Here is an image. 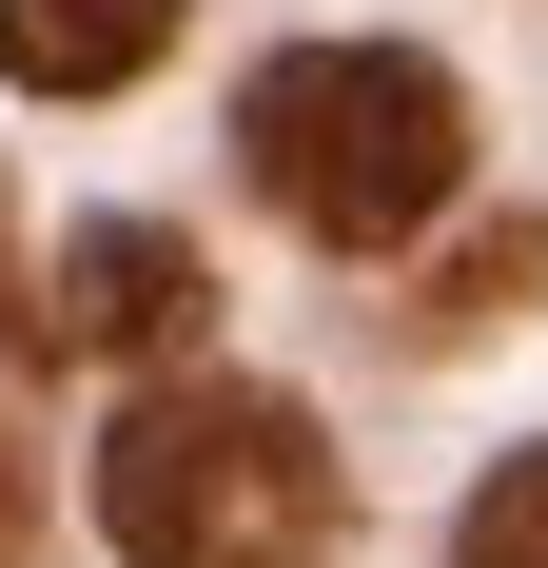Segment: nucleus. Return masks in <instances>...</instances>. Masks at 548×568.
<instances>
[{"label": "nucleus", "mask_w": 548, "mask_h": 568, "mask_svg": "<svg viewBox=\"0 0 548 568\" xmlns=\"http://www.w3.org/2000/svg\"><path fill=\"white\" fill-rule=\"evenodd\" d=\"M235 176L333 255H412L470 176V79L412 40H294L235 79Z\"/></svg>", "instance_id": "obj_1"}, {"label": "nucleus", "mask_w": 548, "mask_h": 568, "mask_svg": "<svg viewBox=\"0 0 548 568\" xmlns=\"http://www.w3.org/2000/svg\"><path fill=\"white\" fill-rule=\"evenodd\" d=\"M118 568H333V432L255 373H176L99 432Z\"/></svg>", "instance_id": "obj_2"}, {"label": "nucleus", "mask_w": 548, "mask_h": 568, "mask_svg": "<svg viewBox=\"0 0 548 568\" xmlns=\"http://www.w3.org/2000/svg\"><path fill=\"white\" fill-rule=\"evenodd\" d=\"M196 314H216L196 235H158V216H79V235H59V334H79V353H176Z\"/></svg>", "instance_id": "obj_3"}, {"label": "nucleus", "mask_w": 548, "mask_h": 568, "mask_svg": "<svg viewBox=\"0 0 548 568\" xmlns=\"http://www.w3.org/2000/svg\"><path fill=\"white\" fill-rule=\"evenodd\" d=\"M158 40L176 0H0V79H40V99H118Z\"/></svg>", "instance_id": "obj_4"}, {"label": "nucleus", "mask_w": 548, "mask_h": 568, "mask_svg": "<svg viewBox=\"0 0 548 568\" xmlns=\"http://www.w3.org/2000/svg\"><path fill=\"white\" fill-rule=\"evenodd\" d=\"M450 568H548V452H509L490 490H470V529H450Z\"/></svg>", "instance_id": "obj_5"}, {"label": "nucleus", "mask_w": 548, "mask_h": 568, "mask_svg": "<svg viewBox=\"0 0 548 568\" xmlns=\"http://www.w3.org/2000/svg\"><path fill=\"white\" fill-rule=\"evenodd\" d=\"M529 275H548V235H529V216H509V235H470V255L432 275V334H490V314H509Z\"/></svg>", "instance_id": "obj_6"}, {"label": "nucleus", "mask_w": 548, "mask_h": 568, "mask_svg": "<svg viewBox=\"0 0 548 568\" xmlns=\"http://www.w3.org/2000/svg\"><path fill=\"white\" fill-rule=\"evenodd\" d=\"M0 353H59V314L20 294V235H0Z\"/></svg>", "instance_id": "obj_7"}, {"label": "nucleus", "mask_w": 548, "mask_h": 568, "mask_svg": "<svg viewBox=\"0 0 548 568\" xmlns=\"http://www.w3.org/2000/svg\"><path fill=\"white\" fill-rule=\"evenodd\" d=\"M20 529H40V470H20V432H0V568H20Z\"/></svg>", "instance_id": "obj_8"}]
</instances>
